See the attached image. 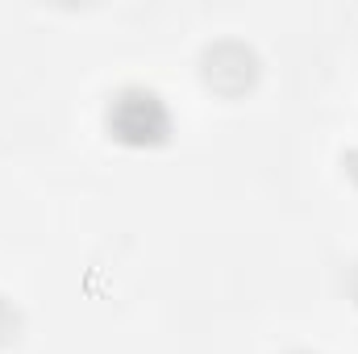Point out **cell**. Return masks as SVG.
<instances>
[{
	"label": "cell",
	"instance_id": "cell-1",
	"mask_svg": "<svg viewBox=\"0 0 358 354\" xmlns=\"http://www.w3.org/2000/svg\"><path fill=\"white\" fill-rule=\"evenodd\" d=\"M108 134L125 146H163L171 138V108L146 84H125L108 100Z\"/></svg>",
	"mask_w": 358,
	"mask_h": 354
},
{
	"label": "cell",
	"instance_id": "cell-2",
	"mask_svg": "<svg viewBox=\"0 0 358 354\" xmlns=\"http://www.w3.org/2000/svg\"><path fill=\"white\" fill-rule=\"evenodd\" d=\"M255 76H259V59H255V50L246 46V42H213L208 50H204V80L213 84L217 92H242L255 84Z\"/></svg>",
	"mask_w": 358,
	"mask_h": 354
},
{
	"label": "cell",
	"instance_id": "cell-3",
	"mask_svg": "<svg viewBox=\"0 0 358 354\" xmlns=\"http://www.w3.org/2000/svg\"><path fill=\"white\" fill-rule=\"evenodd\" d=\"M8 338H17V309L4 304V296H0V342H8Z\"/></svg>",
	"mask_w": 358,
	"mask_h": 354
},
{
	"label": "cell",
	"instance_id": "cell-4",
	"mask_svg": "<svg viewBox=\"0 0 358 354\" xmlns=\"http://www.w3.org/2000/svg\"><path fill=\"white\" fill-rule=\"evenodd\" d=\"M355 296H358V267H355Z\"/></svg>",
	"mask_w": 358,
	"mask_h": 354
},
{
	"label": "cell",
	"instance_id": "cell-5",
	"mask_svg": "<svg viewBox=\"0 0 358 354\" xmlns=\"http://www.w3.org/2000/svg\"><path fill=\"white\" fill-rule=\"evenodd\" d=\"M296 354H308V351H296Z\"/></svg>",
	"mask_w": 358,
	"mask_h": 354
}]
</instances>
